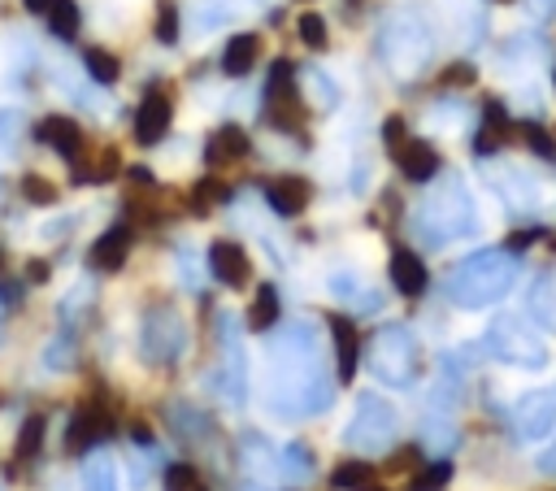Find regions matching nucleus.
Instances as JSON below:
<instances>
[{
    "mask_svg": "<svg viewBox=\"0 0 556 491\" xmlns=\"http://www.w3.org/2000/svg\"><path fill=\"white\" fill-rule=\"evenodd\" d=\"M334 400V382L321 369V356L313 348V326L291 322L274 339V391L269 413L282 421H300L313 413H326Z\"/></svg>",
    "mask_w": 556,
    "mask_h": 491,
    "instance_id": "1",
    "label": "nucleus"
},
{
    "mask_svg": "<svg viewBox=\"0 0 556 491\" xmlns=\"http://www.w3.org/2000/svg\"><path fill=\"white\" fill-rule=\"evenodd\" d=\"M521 278V261L508 248H482L473 256H465L452 274H447V300L456 309H491L500 304Z\"/></svg>",
    "mask_w": 556,
    "mask_h": 491,
    "instance_id": "2",
    "label": "nucleus"
},
{
    "mask_svg": "<svg viewBox=\"0 0 556 491\" xmlns=\"http://www.w3.org/2000/svg\"><path fill=\"white\" fill-rule=\"evenodd\" d=\"M413 230H417V239L426 248H443V243L469 239L478 230V204H473V196H469L460 174H443L430 187V196L413 213Z\"/></svg>",
    "mask_w": 556,
    "mask_h": 491,
    "instance_id": "3",
    "label": "nucleus"
},
{
    "mask_svg": "<svg viewBox=\"0 0 556 491\" xmlns=\"http://www.w3.org/2000/svg\"><path fill=\"white\" fill-rule=\"evenodd\" d=\"M378 56L395 78H417L434 56V35L421 13L395 9L378 26Z\"/></svg>",
    "mask_w": 556,
    "mask_h": 491,
    "instance_id": "4",
    "label": "nucleus"
},
{
    "mask_svg": "<svg viewBox=\"0 0 556 491\" xmlns=\"http://www.w3.org/2000/svg\"><path fill=\"white\" fill-rule=\"evenodd\" d=\"M365 365L387 387H413V378L421 369V348L404 322H387L374 330V339L365 348Z\"/></svg>",
    "mask_w": 556,
    "mask_h": 491,
    "instance_id": "5",
    "label": "nucleus"
},
{
    "mask_svg": "<svg viewBox=\"0 0 556 491\" xmlns=\"http://www.w3.org/2000/svg\"><path fill=\"white\" fill-rule=\"evenodd\" d=\"M482 348H486L500 365H513V369H543V365H547V343H543V335H539L526 317H517V313L495 317V322L486 326V335H482Z\"/></svg>",
    "mask_w": 556,
    "mask_h": 491,
    "instance_id": "6",
    "label": "nucleus"
},
{
    "mask_svg": "<svg viewBox=\"0 0 556 491\" xmlns=\"http://www.w3.org/2000/svg\"><path fill=\"white\" fill-rule=\"evenodd\" d=\"M400 435V413L391 400H382L378 391H361L356 395V408L343 426V443L352 452H387Z\"/></svg>",
    "mask_w": 556,
    "mask_h": 491,
    "instance_id": "7",
    "label": "nucleus"
},
{
    "mask_svg": "<svg viewBox=\"0 0 556 491\" xmlns=\"http://www.w3.org/2000/svg\"><path fill=\"white\" fill-rule=\"evenodd\" d=\"M187 352V322L174 304H152L139 322V356L148 365H174Z\"/></svg>",
    "mask_w": 556,
    "mask_h": 491,
    "instance_id": "8",
    "label": "nucleus"
},
{
    "mask_svg": "<svg viewBox=\"0 0 556 491\" xmlns=\"http://www.w3.org/2000/svg\"><path fill=\"white\" fill-rule=\"evenodd\" d=\"M269 122L278 126V130H300V122H304V104H300V87H295V65L291 61H274V70H269Z\"/></svg>",
    "mask_w": 556,
    "mask_h": 491,
    "instance_id": "9",
    "label": "nucleus"
},
{
    "mask_svg": "<svg viewBox=\"0 0 556 491\" xmlns=\"http://www.w3.org/2000/svg\"><path fill=\"white\" fill-rule=\"evenodd\" d=\"M513 421H517L521 439H543L556 426V382H547L539 391H526L513 408Z\"/></svg>",
    "mask_w": 556,
    "mask_h": 491,
    "instance_id": "10",
    "label": "nucleus"
},
{
    "mask_svg": "<svg viewBox=\"0 0 556 491\" xmlns=\"http://www.w3.org/2000/svg\"><path fill=\"white\" fill-rule=\"evenodd\" d=\"M169 122H174V100H169L165 87H152V91L139 100V113H135V143H139V148L161 143L165 130H169Z\"/></svg>",
    "mask_w": 556,
    "mask_h": 491,
    "instance_id": "11",
    "label": "nucleus"
},
{
    "mask_svg": "<svg viewBox=\"0 0 556 491\" xmlns=\"http://www.w3.org/2000/svg\"><path fill=\"white\" fill-rule=\"evenodd\" d=\"M208 269H213V278L222 287H243L252 278V256L235 239H213L208 243Z\"/></svg>",
    "mask_w": 556,
    "mask_h": 491,
    "instance_id": "12",
    "label": "nucleus"
},
{
    "mask_svg": "<svg viewBox=\"0 0 556 491\" xmlns=\"http://www.w3.org/2000/svg\"><path fill=\"white\" fill-rule=\"evenodd\" d=\"M35 139L43 143V148H52L56 156H65V161H74L78 152H83V126L70 117V113H48V117H39L35 122Z\"/></svg>",
    "mask_w": 556,
    "mask_h": 491,
    "instance_id": "13",
    "label": "nucleus"
},
{
    "mask_svg": "<svg viewBox=\"0 0 556 491\" xmlns=\"http://www.w3.org/2000/svg\"><path fill=\"white\" fill-rule=\"evenodd\" d=\"M491 187L513 204V209H526L534 213L543 204V187L530 169H517V165H504V169H491Z\"/></svg>",
    "mask_w": 556,
    "mask_h": 491,
    "instance_id": "14",
    "label": "nucleus"
},
{
    "mask_svg": "<svg viewBox=\"0 0 556 491\" xmlns=\"http://www.w3.org/2000/svg\"><path fill=\"white\" fill-rule=\"evenodd\" d=\"M130 243H135V230H130L126 222H117V226H109V230L91 243L87 265H91L96 274H117V269L126 265V256H130Z\"/></svg>",
    "mask_w": 556,
    "mask_h": 491,
    "instance_id": "15",
    "label": "nucleus"
},
{
    "mask_svg": "<svg viewBox=\"0 0 556 491\" xmlns=\"http://www.w3.org/2000/svg\"><path fill=\"white\" fill-rule=\"evenodd\" d=\"M265 200L278 217H300L313 200V182L304 174H278L269 187H265Z\"/></svg>",
    "mask_w": 556,
    "mask_h": 491,
    "instance_id": "16",
    "label": "nucleus"
},
{
    "mask_svg": "<svg viewBox=\"0 0 556 491\" xmlns=\"http://www.w3.org/2000/svg\"><path fill=\"white\" fill-rule=\"evenodd\" d=\"M391 156H395L400 174L413 178V182H430V178L439 174V152H434L426 139H400V143L391 148Z\"/></svg>",
    "mask_w": 556,
    "mask_h": 491,
    "instance_id": "17",
    "label": "nucleus"
},
{
    "mask_svg": "<svg viewBox=\"0 0 556 491\" xmlns=\"http://www.w3.org/2000/svg\"><path fill=\"white\" fill-rule=\"evenodd\" d=\"M109 435V413L96 404H83L65 430V452H91L100 439Z\"/></svg>",
    "mask_w": 556,
    "mask_h": 491,
    "instance_id": "18",
    "label": "nucleus"
},
{
    "mask_svg": "<svg viewBox=\"0 0 556 491\" xmlns=\"http://www.w3.org/2000/svg\"><path fill=\"white\" fill-rule=\"evenodd\" d=\"M330 335H334V374H339V382H352L356 378V365H361L356 326L343 313H330Z\"/></svg>",
    "mask_w": 556,
    "mask_h": 491,
    "instance_id": "19",
    "label": "nucleus"
},
{
    "mask_svg": "<svg viewBox=\"0 0 556 491\" xmlns=\"http://www.w3.org/2000/svg\"><path fill=\"white\" fill-rule=\"evenodd\" d=\"M248 148H252L248 130L230 122V126H217V130L208 135V143H204V161H208V165H235V161L248 156Z\"/></svg>",
    "mask_w": 556,
    "mask_h": 491,
    "instance_id": "20",
    "label": "nucleus"
},
{
    "mask_svg": "<svg viewBox=\"0 0 556 491\" xmlns=\"http://www.w3.org/2000/svg\"><path fill=\"white\" fill-rule=\"evenodd\" d=\"M391 282H395L400 295H421L426 291L430 274H426V265H421V256L413 248H395L391 252Z\"/></svg>",
    "mask_w": 556,
    "mask_h": 491,
    "instance_id": "21",
    "label": "nucleus"
},
{
    "mask_svg": "<svg viewBox=\"0 0 556 491\" xmlns=\"http://www.w3.org/2000/svg\"><path fill=\"white\" fill-rule=\"evenodd\" d=\"M239 461H243V469H248L252 478H278L282 452H278V448H269L261 435H248V439L239 443Z\"/></svg>",
    "mask_w": 556,
    "mask_h": 491,
    "instance_id": "22",
    "label": "nucleus"
},
{
    "mask_svg": "<svg viewBox=\"0 0 556 491\" xmlns=\"http://www.w3.org/2000/svg\"><path fill=\"white\" fill-rule=\"evenodd\" d=\"M256 56H261V35L256 30H239V35H230V43L222 52V70L230 78H239V74H248L256 65Z\"/></svg>",
    "mask_w": 556,
    "mask_h": 491,
    "instance_id": "23",
    "label": "nucleus"
},
{
    "mask_svg": "<svg viewBox=\"0 0 556 491\" xmlns=\"http://www.w3.org/2000/svg\"><path fill=\"white\" fill-rule=\"evenodd\" d=\"M83 491H117V465L109 452H87L83 461Z\"/></svg>",
    "mask_w": 556,
    "mask_h": 491,
    "instance_id": "24",
    "label": "nucleus"
},
{
    "mask_svg": "<svg viewBox=\"0 0 556 491\" xmlns=\"http://www.w3.org/2000/svg\"><path fill=\"white\" fill-rule=\"evenodd\" d=\"M278 287L274 282H261L256 295H252V309H248V330H269L278 322Z\"/></svg>",
    "mask_w": 556,
    "mask_h": 491,
    "instance_id": "25",
    "label": "nucleus"
},
{
    "mask_svg": "<svg viewBox=\"0 0 556 491\" xmlns=\"http://www.w3.org/2000/svg\"><path fill=\"white\" fill-rule=\"evenodd\" d=\"M43 22H48V30H52L56 39H74V35H78V26H83L78 0H52V4H48V13H43Z\"/></svg>",
    "mask_w": 556,
    "mask_h": 491,
    "instance_id": "26",
    "label": "nucleus"
},
{
    "mask_svg": "<svg viewBox=\"0 0 556 491\" xmlns=\"http://www.w3.org/2000/svg\"><path fill=\"white\" fill-rule=\"evenodd\" d=\"M369 478H374L369 461H343V465L330 469V487L334 491H361V487H369Z\"/></svg>",
    "mask_w": 556,
    "mask_h": 491,
    "instance_id": "27",
    "label": "nucleus"
},
{
    "mask_svg": "<svg viewBox=\"0 0 556 491\" xmlns=\"http://www.w3.org/2000/svg\"><path fill=\"white\" fill-rule=\"evenodd\" d=\"M83 65H87V74L96 83H117V74H122V61L113 52H104V48H87L83 52Z\"/></svg>",
    "mask_w": 556,
    "mask_h": 491,
    "instance_id": "28",
    "label": "nucleus"
},
{
    "mask_svg": "<svg viewBox=\"0 0 556 491\" xmlns=\"http://www.w3.org/2000/svg\"><path fill=\"white\" fill-rule=\"evenodd\" d=\"M43 426H48L43 413H30V417L22 421V430H17V461H30V456L43 448Z\"/></svg>",
    "mask_w": 556,
    "mask_h": 491,
    "instance_id": "29",
    "label": "nucleus"
},
{
    "mask_svg": "<svg viewBox=\"0 0 556 491\" xmlns=\"http://www.w3.org/2000/svg\"><path fill=\"white\" fill-rule=\"evenodd\" d=\"M447 478H452V461H434V465H426V469L413 474L408 491H443Z\"/></svg>",
    "mask_w": 556,
    "mask_h": 491,
    "instance_id": "30",
    "label": "nucleus"
},
{
    "mask_svg": "<svg viewBox=\"0 0 556 491\" xmlns=\"http://www.w3.org/2000/svg\"><path fill=\"white\" fill-rule=\"evenodd\" d=\"M152 35H156L161 43H178V4H174V0H161V4H156V26H152Z\"/></svg>",
    "mask_w": 556,
    "mask_h": 491,
    "instance_id": "31",
    "label": "nucleus"
},
{
    "mask_svg": "<svg viewBox=\"0 0 556 491\" xmlns=\"http://www.w3.org/2000/svg\"><path fill=\"white\" fill-rule=\"evenodd\" d=\"M295 30H300V39H304L308 48H317V52L330 43V35H326V17H321V13H300Z\"/></svg>",
    "mask_w": 556,
    "mask_h": 491,
    "instance_id": "32",
    "label": "nucleus"
},
{
    "mask_svg": "<svg viewBox=\"0 0 556 491\" xmlns=\"http://www.w3.org/2000/svg\"><path fill=\"white\" fill-rule=\"evenodd\" d=\"M22 196H26L30 204H39V209H48V204L61 200V191H56L48 178H39V174H26V178H22Z\"/></svg>",
    "mask_w": 556,
    "mask_h": 491,
    "instance_id": "33",
    "label": "nucleus"
},
{
    "mask_svg": "<svg viewBox=\"0 0 556 491\" xmlns=\"http://www.w3.org/2000/svg\"><path fill=\"white\" fill-rule=\"evenodd\" d=\"M222 196H226V187L217 178H200L191 187V213H208L213 204H222Z\"/></svg>",
    "mask_w": 556,
    "mask_h": 491,
    "instance_id": "34",
    "label": "nucleus"
},
{
    "mask_svg": "<svg viewBox=\"0 0 556 491\" xmlns=\"http://www.w3.org/2000/svg\"><path fill=\"white\" fill-rule=\"evenodd\" d=\"M195 487H200L195 465L178 461V465H169V469H165V491H195Z\"/></svg>",
    "mask_w": 556,
    "mask_h": 491,
    "instance_id": "35",
    "label": "nucleus"
},
{
    "mask_svg": "<svg viewBox=\"0 0 556 491\" xmlns=\"http://www.w3.org/2000/svg\"><path fill=\"white\" fill-rule=\"evenodd\" d=\"M308 91L317 96V104H321V109H334V104H339V87H334L321 70H308Z\"/></svg>",
    "mask_w": 556,
    "mask_h": 491,
    "instance_id": "36",
    "label": "nucleus"
},
{
    "mask_svg": "<svg viewBox=\"0 0 556 491\" xmlns=\"http://www.w3.org/2000/svg\"><path fill=\"white\" fill-rule=\"evenodd\" d=\"M26 278H30V282H48V261H30V265H26Z\"/></svg>",
    "mask_w": 556,
    "mask_h": 491,
    "instance_id": "37",
    "label": "nucleus"
},
{
    "mask_svg": "<svg viewBox=\"0 0 556 491\" xmlns=\"http://www.w3.org/2000/svg\"><path fill=\"white\" fill-rule=\"evenodd\" d=\"M539 469H543V474H556V443H552L547 452H539Z\"/></svg>",
    "mask_w": 556,
    "mask_h": 491,
    "instance_id": "38",
    "label": "nucleus"
},
{
    "mask_svg": "<svg viewBox=\"0 0 556 491\" xmlns=\"http://www.w3.org/2000/svg\"><path fill=\"white\" fill-rule=\"evenodd\" d=\"M22 4H26V13H39V17H43V13H48V4H52V0H22Z\"/></svg>",
    "mask_w": 556,
    "mask_h": 491,
    "instance_id": "39",
    "label": "nucleus"
},
{
    "mask_svg": "<svg viewBox=\"0 0 556 491\" xmlns=\"http://www.w3.org/2000/svg\"><path fill=\"white\" fill-rule=\"evenodd\" d=\"M530 4H534V13H543V17L556 13V0H530Z\"/></svg>",
    "mask_w": 556,
    "mask_h": 491,
    "instance_id": "40",
    "label": "nucleus"
},
{
    "mask_svg": "<svg viewBox=\"0 0 556 491\" xmlns=\"http://www.w3.org/2000/svg\"><path fill=\"white\" fill-rule=\"evenodd\" d=\"M361 491H387V487H374V482H369V487H361Z\"/></svg>",
    "mask_w": 556,
    "mask_h": 491,
    "instance_id": "41",
    "label": "nucleus"
},
{
    "mask_svg": "<svg viewBox=\"0 0 556 491\" xmlns=\"http://www.w3.org/2000/svg\"><path fill=\"white\" fill-rule=\"evenodd\" d=\"M0 269H4V252H0Z\"/></svg>",
    "mask_w": 556,
    "mask_h": 491,
    "instance_id": "42",
    "label": "nucleus"
},
{
    "mask_svg": "<svg viewBox=\"0 0 556 491\" xmlns=\"http://www.w3.org/2000/svg\"><path fill=\"white\" fill-rule=\"evenodd\" d=\"M195 491H204V487H195Z\"/></svg>",
    "mask_w": 556,
    "mask_h": 491,
    "instance_id": "43",
    "label": "nucleus"
}]
</instances>
